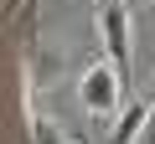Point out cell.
I'll use <instances>...</instances> for the list:
<instances>
[{
    "mask_svg": "<svg viewBox=\"0 0 155 144\" xmlns=\"http://www.w3.org/2000/svg\"><path fill=\"white\" fill-rule=\"evenodd\" d=\"M98 31H104V52L119 67V77H129L134 52H129V5H124V0H104V5H98Z\"/></svg>",
    "mask_w": 155,
    "mask_h": 144,
    "instance_id": "cell-1",
    "label": "cell"
},
{
    "mask_svg": "<svg viewBox=\"0 0 155 144\" xmlns=\"http://www.w3.org/2000/svg\"><path fill=\"white\" fill-rule=\"evenodd\" d=\"M119 88H124V77H119L114 62H93L83 77H78V98H83L88 113H114L119 108Z\"/></svg>",
    "mask_w": 155,
    "mask_h": 144,
    "instance_id": "cell-2",
    "label": "cell"
},
{
    "mask_svg": "<svg viewBox=\"0 0 155 144\" xmlns=\"http://www.w3.org/2000/svg\"><path fill=\"white\" fill-rule=\"evenodd\" d=\"M145 113H150V103H129V108H124V118L114 124V134H109V139H114V144H134V139L145 134Z\"/></svg>",
    "mask_w": 155,
    "mask_h": 144,
    "instance_id": "cell-3",
    "label": "cell"
},
{
    "mask_svg": "<svg viewBox=\"0 0 155 144\" xmlns=\"http://www.w3.org/2000/svg\"><path fill=\"white\" fill-rule=\"evenodd\" d=\"M21 5H26V0H0V26H5V21H11V16H16Z\"/></svg>",
    "mask_w": 155,
    "mask_h": 144,
    "instance_id": "cell-4",
    "label": "cell"
},
{
    "mask_svg": "<svg viewBox=\"0 0 155 144\" xmlns=\"http://www.w3.org/2000/svg\"><path fill=\"white\" fill-rule=\"evenodd\" d=\"M145 144H155V103H150V113H145V134H140Z\"/></svg>",
    "mask_w": 155,
    "mask_h": 144,
    "instance_id": "cell-5",
    "label": "cell"
},
{
    "mask_svg": "<svg viewBox=\"0 0 155 144\" xmlns=\"http://www.w3.org/2000/svg\"><path fill=\"white\" fill-rule=\"evenodd\" d=\"M93 5H104V0H93Z\"/></svg>",
    "mask_w": 155,
    "mask_h": 144,
    "instance_id": "cell-6",
    "label": "cell"
}]
</instances>
